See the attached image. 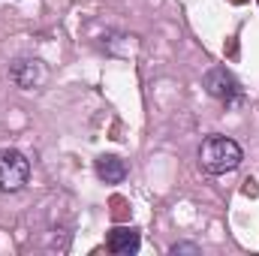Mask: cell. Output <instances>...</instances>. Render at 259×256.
Wrapping results in <instances>:
<instances>
[{"instance_id":"cell-1","label":"cell","mask_w":259,"mask_h":256,"mask_svg":"<svg viewBox=\"0 0 259 256\" xmlns=\"http://www.w3.org/2000/svg\"><path fill=\"white\" fill-rule=\"evenodd\" d=\"M241 160H244V151L229 136H208L199 145V166L208 175H226V172L238 169Z\"/></svg>"},{"instance_id":"cell-2","label":"cell","mask_w":259,"mask_h":256,"mask_svg":"<svg viewBox=\"0 0 259 256\" xmlns=\"http://www.w3.org/2000/svg\"><path fill=\"white\" fill-rule=\"evenodd\" d=\"M30 181V160L18 148H3L0 151V190L18 193Z\"/></svg>"},{"instance_id":"cell-3","label":"cell","mask_w":259,"mask_h":256,"mask_svg":"<svg viewBox=\"0 0 259 256\" xmlns=\"http://www.w3.org/2000/svg\"><path fill=\"white\" fill-rule=\"evenodd\" d=\"M202 84H205V91H208L214 100H220V103H226V106H232V103H238V100L244 97L241 81H238V78L232 75V69H226V66H211V69L205 72Z\"/></svg>"},{"instance_id":"cell-4","label":"cell","mask_w":259,"mask_h":256,"mask_svg":"<svg viewBox=\"0 0 259 256\" xmlns=\"http://www.w3.org/2000/svg\"><path fill=\"white\" fill-rule=\"evenodd\" d=\"M9 78L21 88V91H36L46 81V66L36 58H21L9 66Z\"/></svg>"},{"instance_id":"cell-5","label":"cell","mask_w":259,"mask_h":256,"mask_svg":"<svg viewBox=\"0 0 259 256\" xmlns=\"http://www.w3.org/2000/svg\"><path fill=\"white\" fill-rule=\"evenodd\" d=\"M139 247H142V235H139V229H130V226L112 229L106 238V250L115 256H136Z\"/></svg>"},{"instance_id":"cell-6","label":"cell","mask_w":259,"mask_h":256,"mask_svg":"<svg viewBox=\"0 0 259 256\" xmlns=\"http://www.w3.org/2000/svg\"><path fill=\"white\" fill-rule=\"evenodd\" d=\"M94 172H97V178L103 184H121L127 178V163L121 157H115V154H103V157H97Z\"/></svg>"},{"instance_id":"cell-7","label":"cell","mask_w":259,"mask_h":256,"mask_svg":"<svg viewBox=\"0 0 259 256\" xmlns=\"http://www.w3.org/2000/svg\"><path fill=\"white\" fill-rule=\"evenodd\" d=\"M169 253H172V256H181V253H187V256H199L202 250H199V244H190V241H175V244L169 247Z\"/></svg>"}]
</instances>
